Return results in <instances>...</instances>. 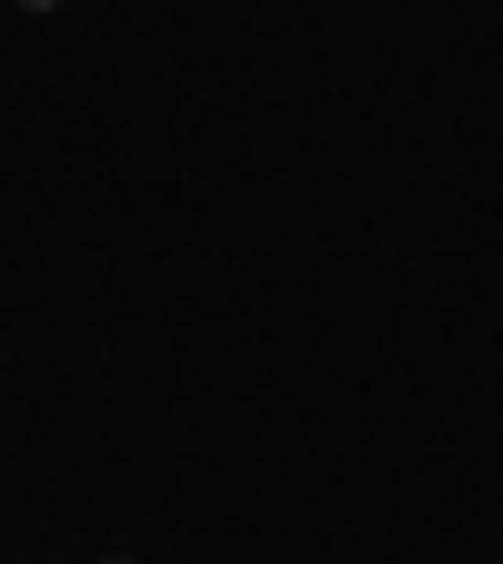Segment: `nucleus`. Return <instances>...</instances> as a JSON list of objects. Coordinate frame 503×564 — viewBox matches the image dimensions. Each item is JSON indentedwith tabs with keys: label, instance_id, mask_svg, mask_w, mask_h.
Listing matches in <instances>:
<instances>
[{
	"label": "nucleus",
	"instance_id": "obj_1",
	"mask_svg": "<svg viewBox=\"0 0 503 564\" xmlns=\"http://www.w3.org/2000/svg\"><path fill=\"white\" fill-rule=\"evenodd\" d=\"M31 11H51V0H31Z\"/></svg>",
	"mask_w": 503,
	"mask_h": 564
}]
</instances>
